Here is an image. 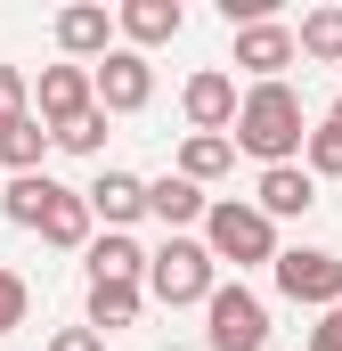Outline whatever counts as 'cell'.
<instances>
[{
	"instance_id": "cell-9",
	"label": "cell",
	"mask_w": 342,
	"mask_h": 351,
	"mask_svg": "<svg viewBox=\"0 0 342 351\" xmlns=\"http://www.w3.org/2000/svg\"><path fill=\"white\" fill-rule=\"evenodd\" d=\"M114 33H122V25H114L98 0H74V8H57V49H66L74 66H82V58H90V66H98V58H114Z\"/></svg>"
},
{
	"instance_id": "cell-3",
	"label": "cell",
	"mask_w": 342,
	"mask_h": 351,
	"mask_svg": "<svg viewBox=\"0 0 342 351\" xmlns=\"http://www.w3.org/2000/svg\"><path fill=\"white\" fill-rule=\"evenodd\" d=\"M204 245H212V262H237V269L269 262V269H277V221H269L261 204L212 196V213H204Z\"/></svg>"
},
{
	"instance_id": "cell-23",
	"label": "cell",
	"mask_w": 342,
	"mask_h": 351,
	"mask_svg": "<svg viewBox=\"0 0 342 351\" xmlns=\"http://www.w3.org/2000/svg\"><path fill=\"white\" fill-rule=\"evenodd\" d=\"M25 114H33V82H25V66H0V131L25 123Z\"/></svg>"
},
{
	"instance_id": "cell-7",
	"label": "cell",
	"mask_w": 342,
	"mask_h": 351,
	"mask_svg": "<svg viewBox=\"0 0 342 351\" xmlns=\"http://www.w3.org/2000/svg\"><path fill=\"white\" fill-rule=\"evenodd\" d=\"M179 106H187V123L196 131H237V114H245V90H237V74H220V66H204V74H187V90H179Z\"/></svg>"
},
{
	"instance_id": "cell-16",
	"label": "cell",
	"mask_w": 342,
	"mask_h": 351,
	"mask_svg": "<svg viewBox=\"0 0 342 351\" xmlns=\"http://www.w3.org/2000/svg\"><path fill=\"white\" fill-rule=\"evenodd\" d=\"M49 147H57V131H49L41 114H25V123H8V131H0V164H8L16 180L41 172V156H49Z\"/></svg>"
},
{
	"instance_id": "cell-28",
	"label": "cell",
	"mask_w": 342,
	"mask_h": 351,
	"mask_svg": "<svg viewBox=\"0 0 342 351\" xmlns=\"http://www.w3.org/2000/svg\"><path fill=\"white\" fill-rule=\"evenodd\" d=\"M326 319H334V327H342V302H334V311H326Z\"/></svg>"
},
{
	"instance_id": "cell-21",
	"label": "cell",
	"mask_w": 342,
	"mask_h": 351,
	"mask_svg": "<svg viewBox=\"0 0 342 351\" xmlns=\"http://www.w3.org/2000/svg\"><path fill=\"white\" fill-rule=\"evenodd\" d=\"M293 41H302V58H318V66H342V8H310V16L293 25Z\"/></svg>"
},
{
	"instance_id": "cell-4",
	"label": "cell",
	"mask_w": 342,
	"mask_h": 351,
	"mask_svg": "<svg viewBox=\"0 0 342 351\" xmlns=\"http://www.w3.org/2000/svg\"><path fill=\"white\" fill-rule=\"evenodd\" d=\"M204 319H212V327H204L212 351H261L269 343V302H261L253 286H220V294L204 302Z\"/></svg>"
},
{
	"instance_id": "cell-18",
	"label": "cell",
	"mask_w": 342,
	"mask_h": 351,
	"mask_svg": "<svg viewBox=\"0 0 342 351\" xmlns=\"http://www.w3.org/2000/svg\"><path fill=\"white\" fill-rule=\"evenodd\" d=\"M228 164H237V139H220V131H187V147H179V180L204 188V180L228 172Z\"/></svg>"
},
{
	"instance_id": "cell-19",
	"label": "cell",
	"mask_w": 342,
	"mask_h": 351,
	"mask_svg": "<svg viewBox=\"0 0 342 351\" xmlns=\"http://www.w3.org/2000/svg\"><path fill=\"white\" fill-rule=\"evenodd\" d=\"M139 302H147L139 286H114V278H98V286H90V327H98V335H114V327H139Z\"/></svg>"
},
{
	"instance_id": "cell-1",
	"label": "cell",
	"mask_w": 342,
	"mask_h": 351,
	"mask_svg": "<svg viewBox=\"0 0 342 351\" xmlns=\"http://www.w3.org/2000/svg\"><path fill=\"white\" fill-rule=\"evenodd\" d=\"M237 147L261 156V172H269V164H293V156L310 147L302 90H293V82H253V90H245V114H237Z\"/></svg>"
},
{
	"instance_id": "cell-11",
	"label": "cell",
	"mask_w": 342,
	"mask_h": 351,
	"mask_svg": "<svg viewBox=\"0 0 342 351\" xmlns=\"http://www.w3.org/2000/svg\"><path fill=\"white\" fill-rule=\"evenodd\" d=\"M253 204L269 221H302V213L318 204V172H310V164H269V172L253 180Z\"/></svg>"
},
{
	"instance_id": "cell-10",
	"label": "cell",
	"mask_w": 342,
	"mask_h": 351,
	"mask_svg": "<svg viewBox=\"0 0 342 351\" xmlns=\"http://www.w3.org/2000/svg\"><path fill=\"white\" fill-rule=\"evenodd\" d=\"M293 58H302V41H293V25H277V16L237 33V66H245L253 82H285V66H293Z\"/></svg>"
},
{
	"instance_id": "cell-25",
	"label": "cell",
	"mask_w": 342,
	"mask_h": 351,
	"mask_svg": "<svg viewBox=\"0 0 342 351\" xmlns=\"http://www.w3.org/2000/svg\"><path fill=\"white\" fill-rule=\"evenodd\" d=\"M25 311H33V286H25L16 269H0V335H16V327H25Z\"/></svg>"
},
{
	"instance_id": "cell-26",
	"label": "cell",
	"mask_w": 342,
	"mask_h": 351,
	"mask_svg": "<svg viewBox=\"0 0 342 351\" xmlns=\"http://www.w3.org/2000/svg\"><path fill=\"white\" fill-rule=\"evenodd\" d=\"M49 351H106V335H98V327H57Z\"/></svg>"
},
{
	"instance_id": "cell-17",
	"label": "cell",
	"mask_w": 342,
	"mask_h": 351,
	"mask_svg": "<svg viewBox=\"0 0 342 351\" xmlns=\"http://www.w3.org/2000/svg\"><path fill=\"white\" fill-rule=\"evenodd\" d=\"M49 204H57V180H49V172H25V180H8V196H0V213H8L16 229H33V237H41Z\"/></svg>"
},
{
	"instance_id": "cell-20",
	"label": "cell",
	"mask_w": 342,
	"mask_h": 351,
	"mask_svg": "<svg viewBox=\"0 0 342 351\" xmlns=\"http://www.w3.org/2000/svg\"><path fill=\"white\" fill-rule=\"evenodd\" d=\"M90 221H98V213H90V196H74V188H57V204H49V221H41V237L74 254V245H90Z\"/></svg>"
},
{
	"instance_id": "cell-2",
	"label": "cell",
	"mask_w": 342,
	"mask_h": 351,
	"mask_svg": "<svg viewBox=\"0 0 342 351\" xmlns=\"http://www.w3.org/2000/svg\"><path fill=\"white\" fill-rule=\"evenodd\" d=\"M147 294L155 302H212L220 294V262H212V245L204 237H163L155 254H147Z\"/></svg>"
},
{
	"instance_id": "cell-13",
	"label": "cell",
	"mask_w": 342,
	"mask_h": 351,
	"mask_svg": "<svg viewBox=\"0 0 342 351\" xmlns=\"http://www.w3.org/2000/svg\"><path fill=\"white\" fill-rule=\"evenodd\" d=\"M82 196H90V213H98L106 229H131V221L147 213V180H139V172H114V164H106L98 180H90Z\"/></svg>"
},
{
	"instance_id": "cell-12",
	"label": "cell",
	"mask_w": 342,
	"mask_h": 351,
	"mask_svg": "<svg viewBox=\"0 0 342 351\" xmlns=\"http://www.w3.org/2000/svg\"><path fill=\"white\" fill-rule=\"evenodd\" d=\"M114 25H122V49H139V58H147L155 41H179V25H187V16H179V0H122V8H114Z\"/></svg>"
},
{
	"instance_id": "cell-22",
	"label": "cell",
	"mask_w": 342,
	"mask_h": 351,
	"mask_svg": "<svg viewBox=\"0 0 342 351\" xmlns=\"http://www.w3.org/2000/svg\"><path fill=\"white\" fill-rule=\"evenodd\" d=\"M302 164H310L318 180H342V114L310 123V147H302Z\"/></svg>"
},
{
	"instance_id": "cell-14",
	"label": "cell",
	"mask_w": 342,
	"mask_h": 351,
	"mask_svg": "<svg viewBox=\"0 0 342 351\" xmlns=\"http://www.w3.org/2000/svg\"><path fill=\"white\" fill-rule=\"evenodd\" d=\"M147 213H155L171 237H179L187 221H204V213H212V196H204L196 180H179V172H171V180H147Z\"/></svg>"
},
{
	"instance_id": "cell-6",
	"label": "cell",
	"mask_w": 342,
	"mask_h": 351,
	"mask_svg": "<svg viewBox=\"0 0 342 351\" xmlns=\"http://www.w3.org/2000/svg\"><path fill=\"white\" fill-rule=\"evenodd\" d=\"M90 106H98V82H90V66H41V82H33V114H41L49 131L82 123Z\"/></svg>"
},
{
	"instance_id": "cell-27",
	"label": "cell",
	"mask_w": 342,
	"mask_h": 351,
	"mask_svg": "<svg viewBox=\"0 0 342 351\" xmlns=\"http://www.w3.org/2000/svg\"><path fill=\"white\" fill-rule=\"evenodd\" d=\"M310 351H342V327H334V319H318V327H310Z\"/></svg>"
},
{
	"instance_id": "cell-8",
	"label": "cell",
	"mask_w": 342,
	"mask_h": 351,
	"mask_svg": "<svg viewBox=\"0 0 342 351\" xmlns=\"http://www.w3.org/2000/svg\"><path fill=\"white\" fill-rule=\"evenodd\" d=\"M90 82H98V106H106V114H139V106L155 98V66H147L139 49H114V58L90 66Z\"/></svg>"
},
{
	"instance_id": "cell-24",
	"label": "cell",
	"mask_w": 342,
	"mask_h": 351,
	"mask_svg": "<svg viewBox=\"0 0 342 351\" xmlns=\"http://www.w3.org/2000/svg\"><path fill=\"white\" fill-rule=\"evenodd\" d=\"M57 147H66V156H98V147H106V106H90L82 123H66Z\"/></svg>"
},
{
	"instance_id": "cell-29",
	"label": "cell",
	"mask_w": 342,
	"mask_h": 351,
	"mask_svg": "<svg viewBox=\"0 0 342 351\" xmlns=\"http://www.w3.org/2000/svg\"><path fill=\"white\" fill-rule=\"evenodd\" d=\"M334 114H342V98H334Z\"/></svg>"
},
{
	"instance_id": "cell-5",
	"label": "cell",
	"mask_w": 342,
	"mask_h": 351,
	"mask_svg": "<svg viewBox=\"0 0 342 351\" xmlns=\"http://www.w3.org/2000/svg\"><path fill=\"white\" fill-rule=\"evenodd\" d=\"M277 294L302 302V311H334V302H342V254H326V245L277 254Z\"/></svg>"
},
{
	"instance_id": "cell-15",
	"label": "cell",
	"mask_w": 342,
	"mask_h": 351,
	"mask_svg": "<svg viewBox=\"0 0 342 351\" xmlns=\"http://www.w3.org/2000/svg\"><path fill=\"white\" fill-rule=\"evenodd\" d=\"M98 278H114V286H139V278H147V254H139V237H131V229L90 237V286H98Z\"/></svg>"
}]
</instances>
